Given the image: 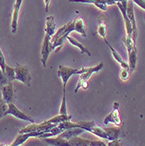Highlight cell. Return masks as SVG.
Returning a JSON list of instances; mask_svg holds the SVG:
<instances>
[{"label": "cell", "instance_id": "27", "mask_svg": "<svg viewBox=\"0 0 145 146\" xmlns=\"http://www.w3.org/2000/svg\"><path fill=\"white\" fill-rule=\"evenodd\" d=\"M97 32H98V34L101 37H102L103 38H105V37H106V33H107V31H106V24H105L104 22L103 23H100Z\"/></svg>", "mask_w": 145, "mask_h": 146}, {"label": "cell", "instance_id": "31", "mask_svg": "<svg viewBox=\"0 0 145 146\" xmlns=\"http://www.w3.org/2000/svg\"><path fill=\"white\" fill-rule=\"evenodd\" d=\"M107 145H109V146H121L122 143H121V141L119 139H115V140L110 141Z\"/></svg>", "mask_w": 145, "mask_h": 146}, {"label": "cell", "instance_id": "3", "mask_svg": "<svg viewBox=\"0 0 145 146\" xmlns=\"http://www.w3.org/2000/svg\"><path fill=\"white\" fill-rule=\"evenodd\" d=\"M86 68H82L81 69H75V68H70L64 67L62 65L59 66V70H58L57 74H58V76L62 79L63 88H66V86H67L68 80L71 78V76L76 75V74H81L82 73H84L86 71Z\"/></svg>", "mask_w": 145, "mask_h": 146}, {"label": "cell", "instance_id": "28", "mask_svg": "<svg viewBox=\"0 0 145 146\" xmlns=\"http://www.w3.org/2000/svg\"><path fill=\"white\" fill-rule=\"evenodd\" d=\"M8 83H10V82H8L7 77L5 76V73L2 71V69L0 68V88H1L2 86H5V85L8 84Z\"/></svg>", "mask_w": 145, "mask_h": 146}, {"label": "cell", "instance_id": "22", "mask_svg": "<svg viewBox=\"0 0 145 146\" xmlns=\"http://www.w3.org/2000/svg\"><path fill=\"white\" fill-rule=\"evenodd\" d=\"M72 116L68 115H58L56 116H54L52 118L49 119L46 122L48 123H54V124H59L60 123H62L64 121H68V120H71Z\"/></svg>", "mask_w": 145, "mask_h": 146}, {"label": "cell", "instance_id": "21", "mask_svg": "<svg viewBox=\"0 0 145 146\" xmlns=\"http://www.w3.org/2000/svg\"><path fill=\"white\" fill-rule=\"evenodd\" d=\"M68 41L73 45V46H77L79 49H80V50H81V54H87L88 56H91V55H92V54H91V52H89V50H88L87 47H85L82 44H81L79 41H77L74 38L70 37V36L68 35Z\"/></svg>", "mask_w": 145, "mask_h": 146}, {"label": "cell", "instance_id": "6", "mask_svg": "<svg viewBox=\"0 0 145 146\" xmlns=\"http://www.w3.org/2000/svg\"><path fill=\"white\" fill-rule=\"evenodd\" d=\"M13 115L14 117L18 118V119H20V120H24V121H26V122H29L31 123H34V119L32 118L31 116H28L26 115L25 114H24L23 112H21L16 106L14 105V103H10L8 104V108L5 111V115Z\"/></svg>", "mask_w": 145, "mask_h": 146}, {"label": "cell", "instance_id": "19", "mask_svg": "<svg viewBox=\"0 0 145 146\" xmlns=\"http://www.w3.org/2000/svg\"><path fill=\"white\" fill-rule=\"evenodd\" d=\"M54 18L52 16H49L46 18V21L45 32H46V34H47L51 37L56 33V25L54 23Z\"/></svg>", "mask_w": 145, "mask_h": 146}, {"label": "cell", "instance_id": "35", "mask_svg": "<svg viewBox=\"0 0 145 146\" xmlns=\"http://www.w3.org/2000/svg\"><path fill=\"white\" fill-rule=\"evenodd\" d=\"M115 2H122V1H128V0H115Z\"/></svg>", "mask_w": 145, "mask_h": 146}, {"label": "cell", "instance_id": "15", "mask_svg": "<svg viewBox=\"0 0 145 146\" xmlns=\"http://www.w3.org/2000/svg\"><path fill=\"white\" fill-rule=\"evenodd\" d=\"M104 130L108 136V140L112 141L115 139H119L123 136L122 129V128H104Z\"/></svg>", "mask_w": 145, "mask_h": 146}, {"label": "cell", "instance_id": "11", "mask_svg": "<svg viewBox=\"0 0 145 146\" xmlns=\"http://www.w3.org/2000/svg\"><path fill=\"white\" fill-rule=\"evenodd\" d=\"M0 90H1L2 97H3L4 101L5 102V103L10 104V103L14 102L15 94H14V89H13L12 82H10L5 86H2L0 88Z\"/></svg>", "mask_w": 145, "mask_h": 146}, {"label": "cell", "instance_id": "23", "mask_svg": "<svg viewBox=\"0 0 145 146\" xmlns=\"http://www.w3.org/2000/svg\"><path fill=\"white\" fill-rule=\"evenodd\" d=\"M75 32L79 33L82 35V37L86 38L87 33H86V29H85V25L84 22L81 19H75Z\"/></svg>", "mask_w": 145, "mask_h": 146}, {"label": "cell", "instance_id": "25", "mask_svg": "<svg viewBox=\"0 0 145 146\" xmlns=\"http://www.w3.org/2000/svg\"><path fill=\"white\" fill-rule=\"evenodd\" d=\"M60 115H68V109H67V102H66V88H63V96L61 101V105L60 109Z\"/></svg>", "mask_w": 145, "mask_h": 146}, {"label": "cell", "instance_id": "29", "mask_svg": "<svg viewBox=\"0 0 145 146\" xmlns=\"http://www.w3.org/2000/svg\"><path fill=\"white\" fill-rule=\"evenodd\" d=\"M5 66H6V63H5V58L4 56V54L2 50L0 49V68L2 69V71L5 73Z\"/></svg>", "mask_w": 145, "mask_h": 146}, {"label": "cell", "instance_id": "30", "mask_svg": "<svg viewBox=\"0 0 145 146\" xmlns=\"http://www.w3.org/2000/svg\"><path fill=\"white\" fill-rule=\"evenodd\" d=\"M120 78L123 81H126L129 78V71L124 68H122V70L120 71Z\"/></svg>", "mask_w": 145, "mask_h": 146}, {"label": "cell", "instance_id": "10", "mask_svg": "<svg viewBox=\"0 0 145 146\" xmlns=\"http://www.w3.org/2000/svg\"><path fill=\"white\" fill-rule=\"evenodd\" d=\"M50 39H51V36L46 34L45 38H44V40H43L42 46H41V62L43 64L44 68L46 66V60L52 51Z\"/></svg>", "mask_w": 145, "mask_h": 146}, {"label": "cell", "instance_id": "12", "mask_svg": "<svg viewBox=\"0 0 145 146\" xmlns=\"http://www.w3.org/2000/svg\"><path fill=\"white\" fill-rule=\"evenodd\" d=\"M45 133V131H32L28 132V133H23V134H19V136L15 138L10 145L11 146H19L23 144L26 140L29 139L30 137H38L40 135Z\"/></svg>", "mask_w": 145, "mask_h": 146}, {"label": "cell", "instance_id": "13", "mask_svg": "<svg viewBox=\"0 0 145 146\" xmlns=\"http://www.w3.org/2000/svg\"><path fill=\"white\" fill-rule=\"evenodd\" d=\"M23 0H16L15 5L13 6V12H12V19H11V33L14 34L17 32L18 27V19H19V10L22 5Z\"/></svg>", "mask_w": 145, "mask_h": 146}, {"label": "cell", "instance_id": "17", "mask_svg": "<svg viewBox=\"0 0 145 146\" xmlns=\"http://www.w3.org/2000/svg\"><path fill=\"white\" fill-rule=\"evenodd\" d=\"M137 62V51L135 46L132 50L128 52V66H129V74L133 73L136 67Z\"/></svg>", "mask_w": 145, "mask_h": 146}, {"label": "cell", "instance_id": "4", "mask_svg": "<svg viewBox=\"0 0 145 146\" xmlns=\"http://www.w3.org/2000/svg\"><path fill=\"white\" fill-rule=\"evenodd\" d=\"M15 68V80L29 86L32 77H31L28 68L26 67V66H22L17 63L16 68Z\"/></svg>", "mask_w": 145, "mask_h": 146}, {"label": "cell", "instance_id": "7", "mask_svg": "<svg viewBox=\"0 0 145 146\" xmlns=\"http://www.w3.org/2000/svg\"><path fill=\"white\" fill-rule=\"evenodd\" d=\"M127 16L132 25V40L134 43H136V39L137 38V28H136V18L134 13V2L133 0H128V5H127Z\"/></svg>", "mask_w": 145, "mask_h": 146}, {"label": "cell", "instance_id": "33", "mask_svg": "<svg viewBox=\"0 0 145 146\" xmlns=\"http://www.w3.org/2000/svg\"><path fill=\"white\" fill-rule=\"evenodd\" d=\"M107 144L101 141H91L90 146H106Z\"/></svg>", "mask_w": 145, "mask_h": 146}, {"label": "cell", "instance_id": "2", "mask_svg": "<svg viewBox=\"0 0 145 146\" xmlns=\"http://www.w3.org/2000/svg\"><path fill=\"white\" fill-rule=\"evenodd\" d=\"M79 128H81L85 129L86 131H88L90 133L94 134L99 137L107 139L108 136L106 134V132L104 130V128L101 126L96 125L95 122H87V121H81L79 123H76Z\"/></svg>", "mask_w": 145, "mask_h": 146}, {"label": "cell", "instance_id": "14", "mask_svg": "<svg viewBox=\"0 0 145 146\" xmlns=\"http://www.w3.org/2000/svg\"><path fill=\"white\" fill-rule=\"evenodd\" d=\"M84 131H86V130L81 129V128H72V129H68L64 130L62 133H60L58 136L62 137V138H64V139L69 140V139H71L73 137L80 136L81 134L83 133Z\"/></svg>", "mask_w": 145, "mask_h": 146}, {"label": "cell", "instance_id": "34", "mask_svg": "<svg viewBox=\"0 0 145 146\" xmlns=\"http://www.w3.org/2000/svg\"><path fill=\"white\" fill-rule=\"evenodd\" d=\"M50 1H51V0H45V5H46V11H48V8H49Z\"/></svg>", "mask_w": 145, "mask_h": 146}, {"label": "cell", "instance_id": "32", "mask_svg": "<svg viewBox=\"0 0 145 146\" xmlns=\"http://www.w3.org/2000/svg\"><path fill=\"white\" fill-rule=\"evenodd\" d=\"M133 2L143 10H145V0H133Z\"/></svg>", "mask_w": 145, "mask_h": 146}, {"label": "cell", "instance_id": "1", "mask_svg": "<svg viewBox=\"0 0 145 146\" xmlns=\"http://www.w3.org/2000/svg\"><path fill=\"white\" fill-rule=\"evenodd\" d=\"M103 68V63H100L97 66L94 68H87L86 71L84 73H82L81 74H80V77H79V81L76 86V88L74 90L75 93L78 92V90L80 89V88H83L84 89H87L88 87V80L89 78L92 76L94 73L100 71L101 68Z\"/></svg>", "mask_w": 145, "mask_h": 146}, {"label": "cell", "instance_id": "20", "mask_svg": "<svg viewBox=\"0 0 145 146\" xmlns=\"http://www.w3.org/2000/svg\"><path fill=\"white\" fill-rule=\"evenodd\" d=\"M68 142L70 143V146H90V144H91L90 140L83 139V138L78 137L69 139Z\"/></svg>", "mask_w": 145, "mask_h": 146}, {"label": "cell", "instance_id": "24", "mask_svg": "<svg viewBox=\"0 0 145 146\" xmlns=\"http://www.w3.org/2000/svg\"><path fill=\"white\" fill-rule=\"evenodd\" d=\"M5 74L8 79V82H12L15 80V68H11L8 65H6L5 70Z\"/></svg>", "mask_w": 145, "mask_h": 146}, {"label": "cell", "instance_id": "5", "mask_svg": "<svg viewBox=\"0 0 145 146\" xmlns=\"http://www.w3.org/2000/svg\"><path fill=\"white\" fill-rule=\"evenodd\" d=\"M72 32H75V19L73 21L68 22L67 25H63L61 28H60L54 35L51 37L50 41L51 43L54 42L57 39H59L60 38H61L64 35H69L70 33Z\"/></svg>", "mask_w": 145, "mask_h": 146}, {"label": "cell", "instance_id": "18", "mask_svg": "<svg viewBox=\"0 0 145 146\" xmlns=\"http://www.w3.org/2000/svg\"><path fill=\"white\" fill-rule=\"evenodd\" d=\"M104 40H105V42H106V44L109 46V48H110V50H111V52H112V55H113V57L115 58V60H117L118 62H119V63L121 64L122 68H124V69H127V70L129 71V66H128V64L127 62H125V61L122 60V56H121L119 54H118V52H117L113 46H111V45L106 40V38H104Z\"/></svg>", "mask_w": 145, "mask_h": 146}, {"label": "cell", "instance_id": "16", "mask_svg": "<svg viewBox=\"0 0 145 146\" xmlns=\"http://www.w3.org/2000/svg\"><path fill=\"white\" fill-rule=\"evenodd\" d=\"M44 142H46L47 144L49 145H54V146H70V143L68 142V140L64 139L58 136V137L55 138H50V137H46V138H43Z\"/></svg>", "mask_w": 145, "mask_h": 146}, {"label": "cell", "instance_id": "8", "mask_svg": "<svg viewBox=\"0 0 145 146\" xmlns=\"http://www.w3.org/2000/svg\"><path fill=\"white\" fill-rule=\"evenodd\" d=\"M70 3H83V4H94L101 11H106L108 5H116L115 0H69Z\"/></svg>", "mask_w": 145, "mask_h": 146}, {"label": "cell", "instance_id": "9", "mask_svg": "<svg viewBox=\"0 0 145 146\" xmlns=\"http://www.w3.org/2000/svg\"><path fill=\"white\" fill-rule=\"evenodd\" d=\"M109 123H115L117 126H120L122 124L120 115H119V103L118 102L114 103L112 111L106 117H105L104 121H103L104 124H108Z\"/></svg>", "mask_w": 145, "mask_h": 146}, {"label": "cell", "instance_id": "26", "mask_svg": "<svg viewBox=\"0 0 145 146\" xmlns=\"http://www.w3.org/2000/svg\"><path fill=\"white\" fill-rule=\"evenodd\" d=\"M7 108H8V104L5 103L3 97H1V95H0V120L4 116H5V111Z\"/></svg>", "mask_w": 145, "mask_h": 146}]
</instances>
